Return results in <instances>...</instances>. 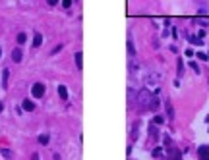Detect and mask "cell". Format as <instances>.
Wrapping results in <instances>:
<instances>
[{
    "label": "cell",
    "mask_w": 209,
    "mask_h": 160,
    "mask_svg": "<svg viewBox=\"0 0 209 160\" xmlns=\"http://www.w3.org/2000/svg\"><path fill=\"white\" fill-rule=\"evenodd\" d=\"M136 101H138L139 108H145V110H157V106H159V98H155V95H151L147 89H141L138 93Z\"/></svg>",
    "instance_id": "cell-1"
},
{
    "label": "cell",
    "mask_w": 209,
    "mask_h": 160,
    "mask_svg": "<svg viewBox=\"0 0 209 160\" xmlns=\"http://www.w3.org/2000/svg\"><path fill=\"white\" fill-rule=\"evenodd\" d=\"M161 79H163L161 72H149L147 77H145V81H147L149 85H157V83H161Z\"/></svg>",
    "instance_id": "cell-2"
},
{
    "label": "cell",
    "mask_w": 209,
    "mask_h": 160,
    "mask_svg": "<svg viewBox=\"0 0 209 160\" xmlns=\"http://www.w3.org/2000/svg\"><path fill=\"white\" fill-rule=\"evenodd\" d=\"M31 95H33V98H43V95H45V83H35L31 89Z\"/></svg>",
    "instance_id": "cell-3"
},
{
    "label": "cell",
    "mask_w": 209,
    "mask_h": 160,
    "mask_svg": "<svg viewBox=\"0 0 209 160\" xmlns=\"http://www.w3.org/2000/svg\"><path fill=\"white\" fill-rule=\"evenodd\" d=\"M198 156H200V160H209V145L200 147V149H198Z\"/></svg>",
    "instance_id": "cell-4"
},
{
    "label": "cell",
    "mask_w": 209,
    "mask_h": 160,
    "mask_svg": "<svg viewBox=\"0 0 209 160\" xmlns=\"http://www.w3.org/2000/svg\"><path fill=\"white\" fill-rule=\"evenodd\" d=\"M21 58H23L21 48H14V50H12V60H14L16 64H19V62H21Z\"/></svg>",
    "instance_id": "cell-5"
},
{
    "label": "cell",
    "mask_w": 209,
    "mask_h": 160,
    "mask_svg": "<svg viewBox=\"0 0 209 160\" xmlns=\"http://www.w3.org/2000/svg\"><path fill=\"white\" fill-rule=\"evenodd\" d=\"M21 108L25 110V112H33V110H35V104H33L31 101H27V98H25V101H23V104H21Z\"/></svg>",
    "instance_id": "cell-6"
},
{
    "label": "cell",
    "mask_w": 209,
    "mask_h": 160,
    "mask_svg": "<svg viewBox=\"0 0 209 160\" xmlns=\"http://www.w3.org/2000/svg\"><path fill=\"white\" fill-rule=\"evenodd\" d=\"M41 42H43V35L41 33H35V35H33V46L37 48V46H41Z\"/></svg>",
    "instance_id": "cell-7"
},
{
    "label": "cell",
    "mask_w": 209,
    "mask_h": 160,
    "mask_svg": "<svg viewBox=\"0 0 209 160\" xmlns=\"http://www.w3.org/2000/svg\"><path fill=\"white\" fill-rule=\"evenodd\" d=\"M58 95H60L62 101H68V89H66L64 85H60V87H58Z\"/></svg>",
    "instance_id": "cell-8"
},
{
    "label": "cell",
    "mask_w": 209,
    "mask_h": 160,
    "mask_svg": "<svg viewBox=\"0 0 209 160\" xmlns=\"http://www.w3.org/2000/svg\"><path fill=\"white\" fill-rule=\"evenodd\" d=\"M165 106H167V114H168V118H174V110H172V102L170 101H165Z\"/></svg>",
    "instance_id": "cell-9"
},
{
    "label": "cell",
    "mask_w": 209,
    "mask_h": 160,
    "mask_svg": "<svg viewBox=\"0 0 209 160\" xmlns=\"http://www.w3.org/2000/svg\"><path fill=\"white\" fill-rule=\"evenodd\" d=\"M8 75H10V72L4 69L2 72V89H8Z\"/></svg>",
    "instance_id": "cell-10"
},
{
    "label": "cell",
    "mask_w": 209,
    "mask_h": 160,
    "mask_svg": "<svg viewBox=\"0 0 209 160\" xmlns=\"http://www.w3.org/2000/svg\"><path fill=\"white\" fill-rule=\"evenodd\" d=\"M0 154H2V156H6L8 160H12V158H14V152H12V151H8V149H0Z\"/></svg>",
    "instance_id": "cell-11"
},
{
    "label": "cell",
    "mask_w": 209,
    "mask_h": 160,
    "mask_svg": "<svg viewBox=\"0 0 209 160\" xmlns=\"http://www.w3.org/2000/svg\"><path fill=\"white\" fill-rule=\"evenodd\" d=\"M170 160H182L180 152H178V151H174V149H170Z\"/></svg>",
    "instance_id": "cell-12"
},
{
    "label": "cell",
    "mask_w": 209,
    "mask_h": 160,
    "mask_svg": "<svg viewBox=\"0 0 209 160\" xmlns=\"http://www.w3.org/2000/svg\"><path fill=\"white\" fill-rule=\"evenodd\" d=\"M128 52H130V56H136V48H134V42H132V39H128Z\"/></svg>",
    "instance_id": "cell-13"
},
{
    "label": "cell",
    "mask_w": 209,
    "mask_h": 160,
    "mask_svg": "<svg viewBox=\"0 0 209 160\" xmlns=\"http://www.w3.org/2000/svg\"><path fill=\"white\" fill-rule=\"evenodd\" d=\"M188 41H190L192 45H201V42H203V41H201V39H195L194 35H188Z\"/></svg>",
    "instance_id": "cell-14"
},
{
    "label": "cell",
    "mask_w": 209,
    "mask_h": 160,
    "mask_svg": "<svg viewBox=\"0 0 209 160\" xmlns=\"http://www.w3.org/2000/svg\"><path fill=\"white\" fill-rule=\"evenodd\" d=\"M76 64H78V69L83 68V64H81V52H78V54H76Z\"/></svg>",
    "instance_id": "cell-15"
},
{
    "label": "cell",
    "mask_w": 209,
    "mask_h": 160,
    "mask_svg": "<svg viewBox=\"0 0 209 160\" xmlns=\"http://www.w3.org/2000/svg\"><path fill=\"white\" fill-rule=\"evenodd\" d=\"M39 143H41V145H49V135H39Z\"/></svg>",
    "instance_id": "cell-16"
},
{
    "label": "cell",
    "mask_w": 209,
    "mask_h": 160,
    "mask_svg": "<svg viewBox=\"0 0 209 160\" xmlns=\"http://www.w3.org/2000/svg\"><path fill=\"white\" fill-rule=\"evenodd\" d=\"M25 39H27V35H25V33H19V35H18V42H19V45H23V42H25Z\"/></svg>",
    "instance_id": "cell-17"
},
{
    "label": "cell",
    "mask_w": 209,
    "mask_h": 160,
    "mask_svg": "<svg viewBox=\"0 0 209 160\" xmlns=\"http://www.w3.org/2000/svg\"><path fill=\"white\" fill-rule=\"evenodd\" d=\"M190 68H194V72H195V73H200V66L195 64V62H190Z\"/></svg>",
    "instance_id": "cell-18"
},
{
    "label": "cell",
    "mask_w": 209,
    "mask_h": 160,
    "mask_svg": "<svg viewBox=\"0 0 209 160\" xmlns=\"http://www.w3.org/2000/svg\"><path fill=\"white\" fill-rule=\"evenodd\" d=\"M198 58H200V60H207L209 54H205V52H198Z\"/></svg>",
    "instance_id": "cell-19"
},
{
    "label": "cell",
    "mask_w": 209,
    "mask_h": 160,
    "mask_svg": "<svg viewBox=\"0 0 209 160\" xmlns=\"http://www.w3.org/2000/svg\"><path fill=\"white\" fill-rule=\"evenodd\" d=\"M60 50H62V45H58V46H54V48H52V52H51V54H58Z\"/></svg>",
    "instance_id": "cell-20"
},
{
    "label": "cell",
    "mask_w": 209,
    "mask_h": 160,
    "mask_svg": "<svg viewBox=\"0 0 209 160\" xmlns=\"http://www.w3.org/2000/svg\"><path fill=\"white\" fill-rule=\"evenodd\" d=\"M62 6H64V8H70V6H72V0H62Z\"/></svg>",
    "instance_id": "cell-21"
},
{
    "label": "cell",
    "mask_w": 209,
    "mask_h": 160,
    "mask_svg": "<svg viewBox=\"0 0 209 160\" xmlns=\"http://www.w3.org/2000/svg\"><path fill=\"white\" fill-rule=\"evenodd\" d=\"M155 124H163V116H155Z\"/></svg>",
    "instance_id": "cell-22"
},
{
    "label": "cell",
    "mask_w": 209,
    "mask_h": 160,
    "mask_svg": "<svg viewBox=\"0 0 209 160\" xmlns=\"http://www.w3.org/2000/svg\"><path fill=\"white\" fill-rule=\"evenodd\" d=\"M186 54H188V56L192 58V56H194V48H188V50H186Z\"/></svg>",
    "instance_id": "cell-23"
},
{
    "label": "cell",
    "mask_w": 209,
    "mask_h": 160,
    "mask_svg": "<svg viewBox=\"0 0 209 160\" xmlns=\"http://www.w3.org/2000/svg\"><path fill=\"white\" fill-rule=\"evenodd\" d=\"M46 2H49L51 6H56V4H58V0H46Z\"/></svg>",
    "instance_id": "cell-24"
},
{
    "label": "cell",
    "mask_w": 209,
    "mask_h": 160,
    "mask_svg": "<svg viewBox=\"0 0 209 160\" xmlns=\"http://www.w3.org/2000/svg\"><path fill=\"white\" fill-rule=\"evenodd\" d=\"M31 160H39V154H37V152H35V154L31 156Z\"/></svg>",
    "instance_id": "cell-25"
},
{
    "label": "cell",
    "mask_w": 209,
    "mask_h": 160,
    "mask_svg": "<svg viewBox=\"0 0 209 160\" xmlns=\"http://www.w3.org/2000/svg\"><path fill=\"white\" fill-rule=\"evenodd\" d=\"M2 110H4V104H2V102H0V112H2Z\"/></svg>",
    "instance_id": "cell-26"
},
{
    "label": "cell",
    "mask_w": 209,
    "mask_h": 160,
    "mask_svg": "<svg viewBox=\"0 0 209 160\" xmlns=\"http://www.w3.org/2000/svg\"><path fill=\"white\" fill-rule=\"evenodd\" d=\"M0 56H2V48H0Z\"/></svg>",
    "instance_id": "cell-27"
}]
</instances>
